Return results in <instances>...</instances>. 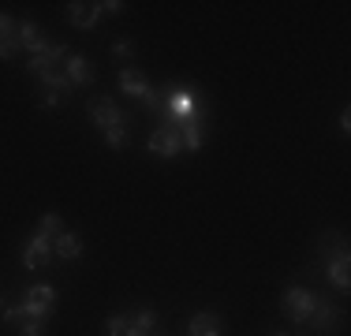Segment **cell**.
<instances>
[{"label": "cell", "instance_id": "6da1fadb", "mask_svg": "<svg viewBox=\"0 0 351 336\" xmlns=\"http://www.w3.org/2000/svg\"><path fill=\"white\" fill-rule=\"evenodd\" d=\"M157 108H165V123L183 128L187 120H195L198 108H202V94L187 82H172L165 94H157Z\"/></svg>", "mask_w": 351, "mask_h": 336}, {"label": "cell", "instance_id": "7a4b0ae2", "mask_svg": "<svg viewBox=\"0 0 351 336\" xmlns=\"http://www.w3.org/2000/svg\"><path fill=\"white\" fill-rule=\"evenodd\" d=\"M60 232H64L60 213H45V217H41L38 232L23 243V265H27V269H45L49 262H53V239Z\"/></svg>", "mask_w": 351, "mask_h": 336}, {"label": "cell", "instance_id": "3957f363", "mask_svg": "<svg viewBox=\"0 0 351 336\" xmlns=\"http://www.w3.org/2000/svg\"><path fill=\"white\" fill-rule=\"evenodd\" d=\"M157 314L154 310H138V314H108L105 317V336H154Z\"/></svg>", "mask_w": 351, "mask_h": 336}, {"label": "cell", "instance_id": "277c9868", "mask_svg": "<svg viewBox=\"0 0 351 336\" xmlns=\"http://www.w3.org/2000/svg\"><path fill=\"white\" fill-rule=\"evenodd\" d=\"M314 302H317V291L303 288V284H291V288H284L280 307H284V317L303 329V325L311 322V314H314Z\"/></svg>", "mask_w": 351, "mask_h": 336}, {"label": "cell", "instance_id": "5b68a950", "mask_svg": "<svg viewBox=\"0 0 351 336\" xmlns=\"http://www.w3.org/2000/svg\"><path fill=\"white\" fill-rule=\"evenodd\" d=\"M53 302H56V288L53 284H34V288L23 291L19 307L27 322H49L53 317Z\"/></svg>", "mask_w": 351, "mask_h": 336}, {"label": "cell", "instance_id": "8992f818", "mask_svg": "<svg viewBox=\"0 0 351 336\" xmlns=\"http://www.w3.org/2000/svg\"><path fill=\"white\" fill-rule=\"evenodd\" d=\"M120 90H123L128 97H138L142 105L157 108V90L146 82V75H142L138 67H120Z\"/></svg>", "mask_w": 351, "mask_h": 336}, {"label": "cell", "instance_id": "52a82bcc", "mask_svg": "<svg viewBox=\"0 0 351 336\" xmlns=\"http://www.w3.org/2000/svg\"><path fill=\"white\" fill-rule=\"evenodd\" d=\"M146 149L154 157H180V149H183V142H180V128H172V123H161L154 134H149V142H146Z\"/></svg>", "mask_w": 351, "mask_h": 336}, {"label": "cell", "instance_id": "ba28073f", "mask_svg": "<svg viewBox=\"0 0 351 336\" xmlns=\"http://www.w3.org/2000/svg\"><path fill=\"white\" fill-rule=\"evenodd\" d=\"M332 325H337V307H332L325 296H317L314 302V314H311V322L299 329V336H322V333H329Z\"/></svg>", "mask_w": 351, "mask_h": 336}, {"label": "cell", "instance_id": "9c48e42d", "mask_svg": "<svg viewBox=\"0 0 351 336\" xmlns=\"http://www.w3.org/2000/svg\"><path fill=\"white\" fill-rule=\"evenodd\" d=\"M90 120H94V128L112 131V128H123V123H128V116L116 108L112 97H97L94 105H90Z\"/></svg>", "mask_w": 351, "mask_h": 336}, {"label": "cell", "instance_id": "30bf717a", "mask_svg": "<svg viewBox=\"0 0 351 336\" xmlns=\"http://www.w3.org/2000/svg\"><path fill=\"white\" fill-rule=\"evenodd\" d=\"M325 273H329L332 288H340V291L351 288V254H348V247H337V254L325 262Z\"/></svg>", "mask_w": 351, "mask_h": 336}, {"label": "cell", "instance_id": "8fae6325", "mask_svg": "<svg viewBox=\"0 0 351 336\" xmlns=\"http://www.w3.org/2000/svg\"><path fill=\"white\" fill-rule=\"evenodd\" d=\"M101 4H86V0H75V4H68V23L75 30H94L97 19H101Z\"/></svg>", "mask_w": 351, "mask_h": 336}, {"label": "cell", "instance_id": "7c38bea8", "mask_svg": "<svg viewBox=\"0 0 351 336\" xmlns=\"http://www.w3.org/2000/svg\"><path fill=\"white\" fill-rule=\"evenodd\" d=\"M19 49H23L19 45V23L0 12V60H15Z\"/></svg>", "mask_w": 351, "mask_h": 336}, {"label": "cell", "instance_id": "4fadbf2b", "mask_svg": "<svg viewBox=\"0 0 351 336\" xmlns=\"http://www.w3.org/2000/svg\"><path fill=\"white\" fill-rule=\"evenodd\" d=\"M64 79L71 82V90L75 86H86V82H94V67H90L86 56L68 53V60H64Z\"/></svg>", "mask_w": 351, "mask_h": 336}, {"label": "cell", "instance_id": "5bb4252c", "mask_svg": "<svg viewBox=\"0 0 351 336\" xmlns=\"http://www.w3.org/2000/svg\"><path fill=\"white\" fill-rule=\"evenodd\" d=\"M187 336H224V317L213 314V310H202V314L191 317Z\"/></svg>", "mask_w": 351, "mask_h": 336}, {"label": "cell", "instance_id": "9a60e30c", "mask_svg": "<svg viewBox=\"0 0 351 336\" xmlns=\"http://www.w3.org/2000/svg\"><path fill=\"white\" fill-rule=\"evenodd\" d=\"M180 142H183V149H187V154H198V149H202V142H206L202 116H195V120L183 123V128H180Z\"/></svg>", "mask_w": 351, "mask_h": 336}, {"label": "cell", "instance_id": "2e32d148", "mask_svg": "<svg viewBox=\"0 0 351 336\" xmlns=\"http://www.w3.org/2000/svg\"><path fill=\"white\" fill-rule=\"evenodd\" d=\"M19 45L30 49V56H38V53H45V49H49V41L41 38L38 23H19Z\"/></svg>", "mask_w": 351, "mask_h": 336}, {"label": "cell", "instance_id": "e0dca14e", "mask_svg": "<svg viewBox=\"0 0 351 336\" xmlns=\"http://www.w3.org/2000/svg\"><path fill=\"white\" fill-rule=\"evenodd\" d=\"M53 254H60L64 262H75V258L82 254V239H79L75 232H60V235L53 239Z\"/></svg>", "mask_w": 351, "mask_h": 336}, {"label": "cell", "instance_id": "ac0fdd59", "mask_svg": "<svg viewBox=\"0 0 351 336\" xmlns=\"http://www.w3.org/2000/svg\"><path fill=\"white\" fill-rule=\"evenodd\" d=\"M105 146H108V149H123V146H128V128L105 131Z\"/></svg>", "mask_w": 351, "mask_h": 336}, {"label": "cell", "instance_id": "d6986e66", "mask_svg": "<svg viewBox=\"0 0 351 336\" xmlns=\"http://www.w3.org/2000/svg\"><path fill=\"white\" fill-rule=\"evenodd\" d=\"M112 56H120V60H131V56H135V45H131L128 38H116V41H112Z\"/></svg>", "mask_w": 351, "mask_h": 336}, {"label": "cell", "instance_id": "ffe728a7", "mask_svg": "<svg viewBox=\"0 0 351 336\" xmlns=\"http://www.w3.org/2000/svg\"><path fill=\"white\" fill-rule=\"evenodd\" d=\"M19 336H45V322H23Z\"/></svg>", "mask_w": 351, "mask_h": 336}, {"label": "cell", "instance_id": "44dd1931", "mask_svg": "<svg viewBox=\"0 0 351 336\" xmlns=\"http://www.w3.org/2000/svg\"><path fill=\"white\" fill-rule=\"evenodd\" d=\"M101 12H105V15H123V12H128V4H123V0H105Z\"/></svg>", "mask_w": 351, "mask_h": 336}, {"label": "cell", "instance_id": "7402d4cb", "mask_svg": "<svg viewBox=\"0 0 351 336\" xmlns=\"http://www.w3.org/2000/svg\"><path fill=\"white\" fill-rule=\"evenodd\" d=\"M56 105H64V94H53V90H45V94H41V108H56Z\"/></svg>", "mask_w": 351, "mask_h": 336}, {"label": "cell", "instance_id": "603a6c76", "mask_svg": "<svg viewBox=\"0 0 351 336\" xmlns=\"http://www.w3.org/2000/svg\"><path fill=\"white\" fill-rule=\"evenodd\" d=\"M340 131H344V134L351 131V112H348V108H344V112H340Z\"/></svg>", "mask_w": 351, "mask_h": 336}, {"label": "cell", "instance_id": "cb8c5ba5", "mask_svg": "<svg viewBox=\"0 0 351 336\" xmlns=\"http://www.w3.org/2000/svg\"><path fill=\"white\" fill-rule=\"evenodd\" d=\"M273 336H291V333H273Z\"/></svg>", "mask_w": 351, "mask_h": 336}, {"label": "cell", "instance_id": "d4e9b609", "mask_svg": "<svg viewBox=\"0 0 351 336\" xmlns=\"http://www.w3.org/2000/svg\"><path fill=\"white\" fill-rule=\"evenodd\" d=\"M0 307H4V302H0Z\"/></svg>", "mask_w": 351, "mask_h": 336}]
</instances>
